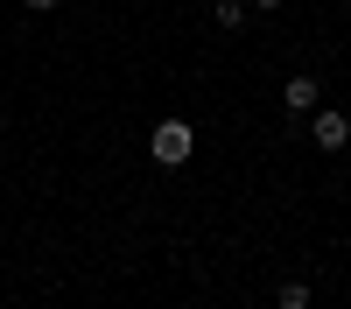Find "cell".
<instances>
[{"label": "cell", "mask_w": 351, "mask_h": 309, "mask_svg": "<svg viewBox=\"0 0 351 309\" xmlns=\"http://www.w3.org/2000/svg\"><path fill=\"white\" fill-rule=\"evenodd\" d=\"M148 155H155L162 169H183V162L197 155V127H190V120H162V127L148 134Z\"/></svg>", "instance_id": "obj_1"}, {"label": "cell", "mask_w": 351, "mask_h": 309, "mask_svg": "<svg viewBox=\"0 0 351 309\" xmlns=\"http://www.w3.org/2000/svg\"><path fill=\"white\" fill-rule=\"evenodd\" d=\"M309 140H316V148H330V155H337L344 140H351V120H344L337 106H316V112H309Z\"/></svg>", "instance_id": "obj_2"}, {"label": "cell", "mask_w": 351, "mask_h": 309, "mask_svg": "<svg viewBox=\"0 0 351 309\" xmlns=\"http://www.w3.org/2000/svg\"><path fill=\"white\" fill-rule=\"evenodd\" d=\"M281 106H288V112H316V77H309V71H295V77L281 84Z\"/></svg>", "instance_id": "obj_3"}, {"label": "cell", "mask_w": 351, "mask_h": 309, "mask_svg": "<svg viewBox=\"0 0 351 309\" xmlns=\"http://www.w3.org/2000/svg\"><path fill=\"white\" fill-rule=\"evenodd\" d=\"M281 309H309L316 302V288H309V281H281V295H274Z\"/></svg>", "instance_id": "obj_4"}, {"label": "cell", "mask_w": 351, "mask_h": 309, "mask_svg": "<svg viewBox=\"0 0 351 309\" xmlns=\"http://www.w3.org/2000/svg\"><path fill=\"white\" fill-rule=\"evenodd\" d=\"M211 14H218V28H246V14H253V8H246V0H218Z\"/></svg>", "instance_id": "obj_5"}, {"label": "cell", "mask_w": 351, "mask_h": 309, "mask_svg": "<svg viewBox=\"0 0 351 309\" xmlns=\"http://www.w3.org/2000/svg\"><path fill=\"white\" fill-rule=\"evenodd\" d=\"M246 8H260V14H274V8H281V0H246Z\"/></svg>", "instance_id": "obj_6"}, {"label": "cell", "mask_w": 351, "mask_h": 309, "mask_svg": "<svg viewBox=\"0 0 351 309\" xmlns=\"http://www.w3.org/2000/svg\"><path fill=\"white\" fill-rule=\"evenodd\" d=\"M28 8H56V0H28Z\"/></svg>", "instance_id": "obj_7"}]
</instances>
